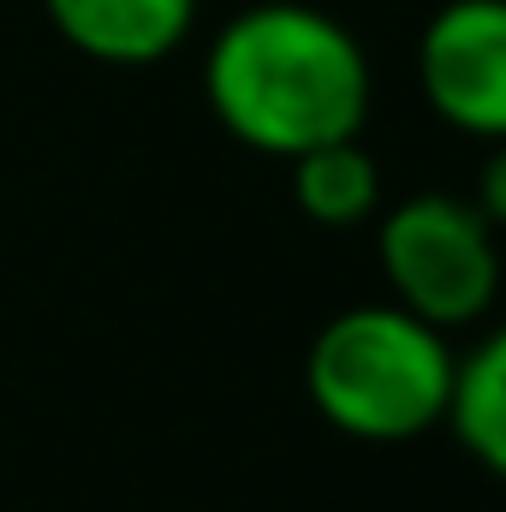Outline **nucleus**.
<instances>
[{
  "label": "nucleus",
  "instance_id": "1",
  "mask_svg": "<svg viewBox=\"0 0 506 512\" xmlns=\"http://www.w3.org/2000/svg\"><path fill=\"white\" fill-rule=\"evenodd\" d=\"M203 96L245 149L298 161L304 149L364 131L376 78L364 42L334 12L310 0H256L215 30Z\"/></svg>",
  "mask_w": 506,
  "mask_h": 512
},
{
  "label": "nucleus",
  "instance_id": "2",
  "mask_svg": "<svg viewBox=\"0 0 506 512\" xmlns=\"http://www.w3.org/2000/svg\"><path fill=\"white\" fill-rule=\"evenodd\" d=\"M453 376V340L393 298L328 316L304 358V387L322 423L370 447H399L429 429H447Z\"/></svg>",
  "mask_w": 506,
  "mask_h": 512
},
{
  "label": "nucleus",
  "instance_id": "3",
  "mask_svg": "<svg viewBox=\"0 0 506 512\" xmlns=\"http://www.w3.org/2000/svg\"><path fill=\"white\" fill-rule=\"evenodd\" d=\"M376 262L393 304L429 328H477L501 298L495 227L459 191H411L376 227Z\"/></svg>",
  "mask_w": 506,
  "mask_h": 512
},
{
  "label": "nucleus",
  "instance_id": "4",
  "mask_svg": "<svg viewBox=\"0 0 506 512\" xmlns=\"http://www.w3.org/2000/svg\"><path fill=\"white\" fill-rule=\"evenodd\" d=\"M417 90L441 126L506 137V0H447L417 36Z\"/></svg>",
  "mask_w": 506,
  "mask_h": 512
},
{
  "label": "nucleus",
  "instance_id": "5",
  "mask_svg": "<svg viewBox=\"0 0 506 512\" xmlns=\"http://www.w3.org/2000/svg\"><path fill=\"white\" fill-rule=\"evenodd\" d=\"M48 24L102 66H155L185 48L197 0H42Z\"/></svg>",
  "mask_w": 506,
  "mask_h": 512
},
{
  "label": "nucleus",
  "instance_id": "6",
  "mask_svg": "<svg viewBox=\"0 0 506 512\" xmlns=\"http://www.w3.org/2000/svg\"><path fill=\"white\" fill-rule=\"evenodd\" d=\"M447 429L459 435V447L506 483V322H495L453 376V405H447Z\"/></svg>",
  "mask_w": 506,
  "mask_h": 512
},
{
  "label": "nucleus",
  "instance_id": "7",
  "mask_svg": "<svg viewBox=\"0 0 506 512\" xmlns=\"http://www.w3.org/2000/svg\"><path fill=\"white\" fill-rule=\"evenodd\" d=\"M292 197L316 227H364L381 209V167L358 137L304 149L292 161Z\"/></svg>",
  "mask_w": 506,
  "mask_h": 512
},
{
  "label": "nucleus",
  "instance_id": "8",
  "mask_svg": "<svg viewBox=\"0 0 506 512\" xmlns=\"http://www.w3.org/2000/svg\"><path fill=\"white\" fill-rule=\"evenodd\" d=\"M471 203H477V215L506 233V137L501 143H489V155H483V167H477V191H471Z\"/></svg>",
  "mask_w": 506,
  "mask_h": 512
}]
</instances>
